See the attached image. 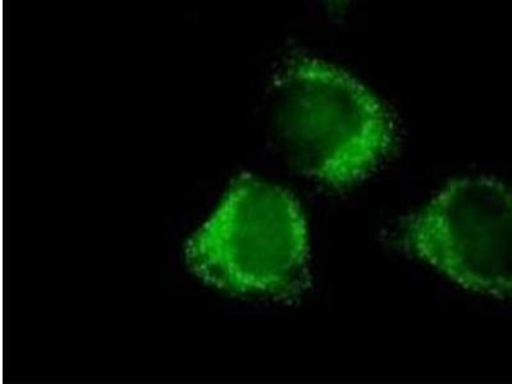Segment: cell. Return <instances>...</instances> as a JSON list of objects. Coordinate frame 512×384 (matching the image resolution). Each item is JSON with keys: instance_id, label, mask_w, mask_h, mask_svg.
Masks as SVG:
<instances>
[{"instance_id": "obj_4", "label": "cell", "mask_w": 512, "mask_h": 384, "mask_svg": "<svg viewBox=\"0 0 512 384\" xmlns=\"http://www.w3.org/2000/svg\"><path fill=\"white\" fill-rule=\"evenodd\" d=\"M326 2L335 9H342L346 7V4L349 3V0H326Z\"/></svg>"}, {"instance_id": "obj_1", "label": "cell", "mask_w": 512, "mask_h": 384, "mask_svg": "<svg viewBox=\"0 0 512 384\" xmlns=\"http://www.w3.org/2000/svg\"><path fill=\"white\" fill-rule=\"evenodd\" d=\"M278 93V126L292 163L320 184L356 185L395 148L397 126L390 109L331 63L292 59Z\"/></svg>"}, {"instance_id": "obj_2", "label": "cell", "mask_w": 512, "mask_h": 384, "mask_svg": "<svg viewBox=\"0 0 512 384\" xmlns=\"http://www.w3.org/2000/svg\"><path fill=\"white\" fill-rule=\"evenodd\" d=\"M186 255L192 271L222 290L290 295L299 290L308 267L303 210L281 187L241 176L192 237Z\"/></svg>"}, {"instance_id": "obj_3", "label": "cell", "mask_w": 512, "mask_h": 384, "mask_svg": "<svg viewBox=\"0 0 512 384\" xmlns=\"http://www.w3.org/2000/svg\"><path fill=\"white\" fill-rule=\"evenodd\" d=\"M405 248L465 290L512 297V189L488 177L452 181L404 230Z\"/></svg>"}]
</instances>
